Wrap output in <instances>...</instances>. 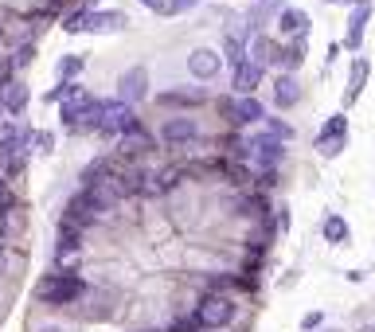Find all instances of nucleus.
Segmentation results:
<instances>
[{
	"label": "nucleus",
	"instance_id": "4c0bfd02",
	"mask_svg": "<svg viewBox=\"0 0 375 332\" xmlns=\"http://www.w3.org/2000/svg\"><path fill=\"white\" fill-rule=\"evenodd\" d=\"M40 332H63V329H55V324H47V329H40Z\"/></svg>",
	"mask_w": 375,
	"mask_h": 332
},
{
	"label": "nucleus",
	"instance_id": "9b49d317",
	"mask_svg": "<svg viewBox=\"0 0 375 332\" xmlns=\"http://www.w3.org/2000/svg\"><path fill=\"white\" fill-rule=\"evenodd\" d=\"M258 82H262V63H254V59L247 55V63L235 70V90H238V94H250Z\"/></svg>",
	"mask_w": 375,
	"mask_h": 332
},
{
	"label": "nucleus",
	"instance_id": "f8f14e48",
	"mask_svg": "<svg viewBox=\"0 0 375 332\" xmlns=\"http://www.w3.org/2000/svg\"><path fill=\"white\" fill-rule=\"evenodd\" d=\"M153 149V137L145 133V129H129V133H121V156H141Z\"/></svg>",
	"mask_w": 375,
	"mask_h": 332
},
{
	"label": "nucleus",
	"instance_id": "20e7f679",
	"mask_svg": "<svg viewBox=\"0 0 375 332\" xmlns=\"http://www.w3.org/2000/svg\"><path fill=\"white\" fill-rule=\"evenodd\" d=\"M250 160H254L258 168H266V172H274V165L282 160V141H277L274 133H266V137H250Z\"/></svg>",
	"mask_w": 375,
	"mask_h": 332
},
{
	"label": "nucleus",
	"instance_id": "7ed1b4c3",
	"mask_svg": "<svg viewBox=\"0 0 375 332\" xmlns=\"http://www.w3.org/2000/svg\"><path fill=\"white\" fill-rule=\"evenodd\" d=\"M129 129H137V114H133V106H129L125 98H118V102H106L102 133H129Z\"/></svg>",
	"mask_w": 375,
	"mask_h": 332
},
{
	"label": "nucleus",
	"instance_id": "6ab92c4d",
	"mask_svg": "<svg viewBox=\"0 0 375 332\" xmlns=\"http://www.w3.org/2000/svg\"><path fill=\"white\" fill-rule=\"evenodd\" d=\"M364 82H367V59H355V63H352V75H348V102H352V98L364 90Z\"/></svg>",
	"mask_w": 375,
	"mask_h": 332
},
{
	"label": "nucleus",
	"instance_id": "72a5a7b5",
	"mask_svg": "<svg viewBox=\"0 0 375 332\" xmlns=\"http://www.w3.org/2000/svg\"><path fill=\"white\" fill-rule=\"evenodd\" d=\"M12 204V192L4 188V180H0V207H8Z\"/></svg>",
	"mask_w": 375,
	"mask_h": 332
},
{
	"label": "nucleus",
	"instance_id": "f3484780",
	"mask_svg": "<svg viewBox=\"0 0 375 332\" xmlns=\"http://www.w3.org/2000/svg\"><path fill=\"white\" fill-rule=\"evenodd\" d=\"M160 102H164V106H204L208 94H204V90H172V94H164Z\"/></svg>",
	"mask_w": 375,
	"mask_h": 332
},
{
	"label": "nucleus",
	"instance_id": "f704fd0d",
	"mask_svg": "<svg viewBox=\"0 0 375 332\" xmlns=\"http://www.w3.org/2000/svg\"><path fill=\"white\" fill-rule=\"evenodd\" d=\"M8 70H12V59H0V82L8 78Z\"/></svg>",
	"mask_w": 375,
	"mask_h": 332
},
{
	"label": "nucleus",
	"instance_id": "39448f33",
	"mask_svg": "<svg viewBox=\"0 0 375 332\" xmlns=\"http://www.w3.org/2000/svg\"><path fill=\"white\" fill-rule=\"evenodd\" d=\"M118 94L125 98V102H141V98L148 94V70L145 67H129L125 75L118 78Z\"/></svg>",
	"mask_w": 375,
	"mask_h": 332
},
{
	"label": "nucleus",
	"instance_id": "4468645a",
	"mask_svg": "<svg viewBox=\"0 0 375 332\" xmlns=\"http://www.w3.org/2000/svg\"><path fill=\"white\" fill-rule=\"evenodd\" d=\"M79 250H82V231H75V227H59V262L75 258Z\"/></svg>",
	"mask_w": 375,
	"mask_h": 332
},
{
	"label": "nucleus",
	"instance_id": "c756f323",
	"mask_svg": "<svg viewBox=\"0 0 375 332\" xmlns=\"http://www.w3.org/2000/svg\"><path fill=\"white\" fill-rule=\"evenodd\" d=\"M270 133H274L277 141H289V137H293V129H289L286 121H270Z\"/></svg>",
	"mask_w": 375,
	"mask_h": 332
},
{
	"label": "nucleus",
	"instance_id": "5701e85b",
	"mask_svg": "<svg viewBox=\"0 0 375 332\" xmlns=\"http://www.w3.org/2000/svg\"><path fill=\"white\" fill-rule=\"evenodd\" d=\"M106 172H109V165H106V160H94V165H86V168H82V184H86V188L102 184V180H106Z\"/></svg>",
	"mask_w": 375,
	"mask_h": 332
},
{
	"label": "nucleus",
	"instance_id": "bb28decb",
	"mask_svg": "<svg viewBox=\"0 0 375 332\" xmlns=\"http://www.w3.org/2000/svg\"><path fill=\"white\" fill-rule=\"evenodd\" d=\"M199 329H204L199 312H192V317H176V321H172V332H199Z\"/></svg>",
	"mask_w": 375,
	"mask_h": 332
},
{
	"label": "nucleus",
	"instance_id": "a211bd4d",
	"mask_svg": "<svg viewBox=\"0 0 375 332\" xmlns=\"http://www.w3.org/2000/svg\"><path fill=\"white\" fill-rule=\"evenodd\" d=\"M301 59H305V39H293L286 51H277V67L297 70V67H301Z\"/></svg>",
	"mask_w": 375,
	"mask_h": 332
},
{
	"label": "nucleus",
	"instance_id": "aec40b11",
	"mask_svg": "<svg viewBox=\"0 0 375 332\" xmlns=\"http://www.w3.org/2000/svg\"><path fill=\"white\" fill-rule=\"evenodd\" d=\"M102 117H106V102H90V106L82 110L79 129H102Z\"/></svg>",
	"mask_w": 375,
	"mask_h": 332
},
{
	"label": "nucleus",
	"instance_id": "473e14b6",
	"mask_svg": "<svg viewBox=\"0 0 375 332\" xmlns=\"http://www.w3.org/2000/svg\"><path fill=\"white\" fill-rule=\"evenodd\" d=\"M28 59H31V47H20V51H16V59H12V63H16V67H24Z\"/></svg>",
	"mask_w": 375,
	"mask_h": 332
},
{
	"label": "nucleus",
	"instance_id": "9d476101",
	"mask_svg": "<svg viewBox=\"0 0 375 332\" xmlns=\"http://www.w3.org/2000/svg\"><path fill=\"white\" fill-rule=\"evenodd\" d=\"M277 28H282V36H293V39H305L309 31V16L297 8H282V16H277Z\"/></svg>",
	"mask_w": 375,
	"mask_h": 332
},
{
	"label": "nucleus",
	"instance_id": "423d86ee",
	"mask_svg": "<svg viewBox=\"0 0 375 332\" xmlns=\"http://www.w3.org/2000/svg\"><path fill=\"white\" fill-rule=\"evenodd\" d=\"M219 67H223V59H219V51H211V47H196L192 55H188V70L196 78H215L219 75Z\"/></svg>",
	"mask_w": 375,
	"mask_h": 332
},
{
	"label": "nucleus",
	"instance_id": "c85d7f7f",
	"mask_svg": "<svg viewBox=\"0 0 375 332\" xmlns=\"http://www.w3.org/2000/svg\"><path fill=\"white\" fill-rule=\"evenodd\" d=\"M199 0H168L164 4V16H184V12H192Z\"/></svg>",
	"mask_w": 375,
	"mask_h": 332
},
{
	"label": "nucleus",
	"instance_id": "2eb2a0df",
	"mask_svg": "<svg viewBox=\"0 0 375 332\" xmlns=\"http://www.w3.org/2000/svg\"><path fill=\"white\" fill-rule=\"evenodd\" d=\"M340 137H348V121H344V114L328 117V121H325V129H321V133H316V145L325 149L328 141H340Z\"/></svg>",
	"mask_w": 375,
	"mask_h": 332
},
{
	"label": "nucleus",
	"instance_id": "7c9ffc66",
	"mask_svg": "<svg viewBox=\"0 0 375 332\" xmlns=\"http://www.w3.org/2000/svg\"><path fill=\"white\" fill-rule=\"evenodd\" d=\"M36 149H40V153H51V133H36Z\"/></svg>",
	"mask_w": 375,
	"mask_h": 332
},
{
	"label": "nucleus",
	"instance_id": "f257e3e1",
	"mask_svg": "<svg viewBox=\"0 0 375 332\" xmlns=\"http://www.w3.org/2000/svg\"><path fill=\"white\" fill-rule=\"evenodd\" d=\"M36 293H40V301H47V305H70V301H79L82 293H86V282L75 278V273H63V278H43Z\"/></svg>",
	"mask_w": 375,
	"mask_h": 332
},
{
	"label": "nucleus",
	"instance_id": "b1692460",
	"mask_svg": "<svg viewBox=\"0 0 375 332\" xmlns=\"http://www.w3.org/2000/svg\"><path fill=\"white\" fill-rule=\"evenodd\" d=\"M223 47H227V59H231V67H243V63H247V51H243V36H227V43H223Z\"/></svg>",
	"mask_w": 375,
	"mask_h": 332
},
{
	"label": "nucleus",
	"instance_id": "412c9836",
	"mask_svg": "<svg viewBox=\"0 0 375 332\" xmlns=\"http://www.w3.org/2000/svg\"><path fill=\"white\" fill-rule=\"evenodd\" d=\"M24 106H28V90H24L20 82H12V86L4 90V110H12V114H20Z\"/></svg>",
	"mask_w": 375,
	"mask_h": 332
},
{
	"label": "nucleus",
	"instance_id": "e433bc0d",
	"mask_svg": "<svg viewBox=\"0 0 375 332\" xmlns=\"http://www.w3.org/2000/svg\"><path fill=\"white\" fill-rule=\"evenodd\" d=\"M0 270H4V243H0Z\"/></svg>",
	"mask_w": 375,
	"mask_h": 332
},
{
	"label": "nucleus",
	"instance_id": "0eeeda50",
	"mask_svg": "<svg viewBox=\"0 0 375 332\" xmlns=\"http://www.w3.org/2000/svg\"><path fill=\"white\" fill-rule=\"evenodd\" d=\"M196 137H199V126L192 117H172V121L160 126V141H168V145H188V141H196Z\"/></svg>",
	"mask_w": 375,
	"mask_h": 332
},
{
	"label": "nucleus",
	"instance_id": "f03ea898",
	"mask_svg": "<svg viewBox=\"0 0 375 332\" xmlns=\"http://www.w3.org/2000/svg\"><path fill=\"white\" fill-rule=\"evenodd\" d=\"M196 312H199V321H204V329H227L235 321V301L223 297V293H208Z\"/></svg>",
	"mask_w": 375,
	"mask_h": 332
},
{
	"label": "nucleus",
	"instance_id": "58836bf2",
	"mask_svg": "<svg viewBox=\"0 0 375 332\" xmlns=\"http://www.w3.org/2000/svg\"><path fill=\"white\" fill-rule=\"evenodd\" d=\"M0 114H4V94H0Z\"/></svg>",
	"mask_w": 375,
	"mask_h": 332
},
{
	"label": "nucleus",
	"instance_id": "4be33fe9",
	"mask_svg": "<svg viewBox=\"0 0 375 332\" xmlns=\"http://www.w3.org/2000/svg\"><path fill=\"white\" fill-rule=\"evenodd\" d=\"M325 239H328V243H344V239H348V223L340 219V215H328V219H325Z\"/></svg>",
	"mask_w": 375,
	"mask_h": 332
},
{
	"label": "nucleus",
	"instance_id": "6e6552de",
	"mask_svg": "<svg viewBox=\"0 0 375 332\" xmlns=\"http://www.w3.org/2000/svg\"><path fill=\"white\" fill-rule=\"evenodd\" d=\"M355 12H352V24H348V36H344V47H360L364 43V24L372 20V0H352Z\"/></svg>",
	"mask_w": 375,
	"mask_h": 332
},
{
	"label": "nucleus",
	"instance_id": "ddd939ff",
	"mask_svg": "<svg viewBox=\"0 0 375 332\" xmlns=\"http://www.w3.org/2000/svg\"><path fill=\"white\" fill-rule=\"evenodd\" d=\"M118 28H125V16H121V12H90L82 31H118Z\"/></svg>",
	"mask_w": 375,
	"mask_h": 332
},
{
	"label": "nucleus",
	"instance_id": "2f4dec72",
	"mask_svg": "<svg viewBox=\"0 0 375 332\" xmlns=\"http://www.w3.org/2000/svg\"><path fill=\"white\" fill-rule=\"evenodd\" d=\"M321 321H325V317H321V312H309L305 321H301V329H316V324H321Z\"/></svg>",
	"mask_w": 375,
	"mask_h": 332
},
{
	"label": "nucleus",
	"instance_id": "dca6fc26",
	"mask_svg": "<svg viewBox=\"0 0 375 332\" xmlns=\"http://www.w3.org/2000/svg\"><path fill=\"white\" fill-rule=\"evenodd\" d=\"M235 121H238V126L262 121V106H258V98H250V94H243V98H238V106H235Z\"/></svg>",
	"mask_w": 375,
	"mask_h": 332
},
{
	"label": "nucleus",
	"instance_id": "393cba45",
	"mask_svg": "<svg viewBox=\"0 0 375 332\" xmlns=\"http://www.w3.org/2000/svg\"><path fill=\"white\" fill-rule=\"evenodd\" d=\"M250 59H254V63H262V67H266L270 59H277V47H274V43H270V39H254V47H250Z\"/></svg>",
	"mask_w": 375,
	"mask_h": 332
},
{
	"label": "nucleus",
	"instance_id": "1a4fd4ad",
	"mask_svg": "<svg viewBox=\"0 0 375 332\" xmlns=\"http://www.w3.org/2000/svg\"><path fill=\"white\" fill-rule=\"evenodd\" d=\"M274 102L282 110H289V106H297V102H301V86H297L293 75H277L274 78Z\"/></svg>",
	"mask_w": 375,
	"mask_h": 332
},
{
	"label": "nucleus",
	"instance_id": "a878e982",
	"mask_svg": "<svg viewBox=\"0 0 375 332\" xmlns=\"http://www.w3.org/2000/svg\"><path fill=\"white\" fill-rule=\"evenodd\" d=\"M79 70H82V59H79V55H63V59H59V78H63V82H70V78L79 75Z\"/></svg>",
	"mask_w": 375,
	"mask_h": 332
},
{
	"label": "nucleus",
	"instance_id": "cd10ccee",
	"mask_svg": "<svg viewBox=\"0 0 375 332\" xmlns=\"http://www.w3.org/2000/svg\"><path fill=\"white\" fill-rule=\"evenodd\" d=\"M86 16H90V8H79V12H70V16L63 20V31H82V28H86Z\"/></svg>",
	"mask_w": 375,
	"mask_h": 332
},
{
	"label": "nucleus",
	"instance_id": "c9c22d12",
	"mask_svg": "<svg viewBox=\"0 0 375 332\" xmlns=\"http://www.w3.org/2000/svg\"><path fill=\"white\" fill-rule=\"evenodd\" d=\"M145 8H153V12H164V0H141Z\"/></svg>",
	"mask_w": 375,
	"mask_h": 332
}]
</instances>
